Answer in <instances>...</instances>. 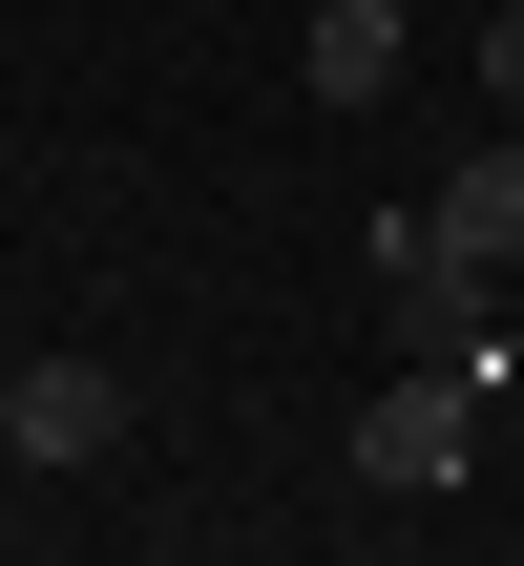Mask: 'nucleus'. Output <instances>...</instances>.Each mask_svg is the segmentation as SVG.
Segmentation results:
<instances>
[{
	"label": "nucleus",
	"instance_id": "obj_1",
	"mask_svg": "<svg viewBox=\"0 0 524 566\" xmlns=\"http://www.w3.org/2000/svg\"><path fill=\"white\" fill-rule=\"evenodd\" d=\"M483 420H504V378L483 357H420V378H378L357 399V504H441V483H483Z\"/></svg>",
	"mask_w": 524,
	"mask_h": 566
},
{
	"label": "nucleus",
	"instance_id": "obj_2",
	"mask_svg": "<svg viewBox=\"0 0 524 566\" xmlns=\"http://www.w3.org/2000/svg\"><path fill=\"white\" fill-rule=\"evenodd\" d=\"M504 252H462V231H441V210H399V231H378V315H399V336H420V357H483V378H504L524 336H504Z\"/></svg>",
	"mask_w": 524,
	"mask_h": 566
},
{
	"label": "nucleus",
	"instance_id": "obj_3",
	"mask_svg": "<svg viewBox=\"0 0 524 566\" xmlns=\"http://www.w3.org/2000/svg\"><path fill=\"white\" fill-rule=\"evenodd\" d=\"M0 441H21L42 483H84V462H126V378H105V357H21V378H0Z\"/></svg>",
	"mask_w": 524,
	"mask_h": 566
},
{
	"label": "nucleus",
	"instance_id": "obj_4",
	"mask_svg": "<svg viewBox=\"0 0 524 566\" xmlns=\"http://www.w3.org/2000/svg\"><path fill=\"white\" fill-rule=\"evenodd\" d=\"M399 42H420L399 0H315V42H294V63H315V105H378V84H399Z\"/></svg>",
	"mask_w": 524,
	"mask_h": 566
},
{
	"label": "nucleus",
	"instance_id": "obj_5",
	"mask_svg": "<svg viewBox=\"0 0 524 566\" xmlns=\"http://www.w3.org/2000/svg\"><path fill=\"white\" fill-rule=\"evenodd\" d=\"M483 105L524 126V0H483Z\"/></svg>",
	"mask_w": 524,
	"mask_h": 566
}]
</instances>
